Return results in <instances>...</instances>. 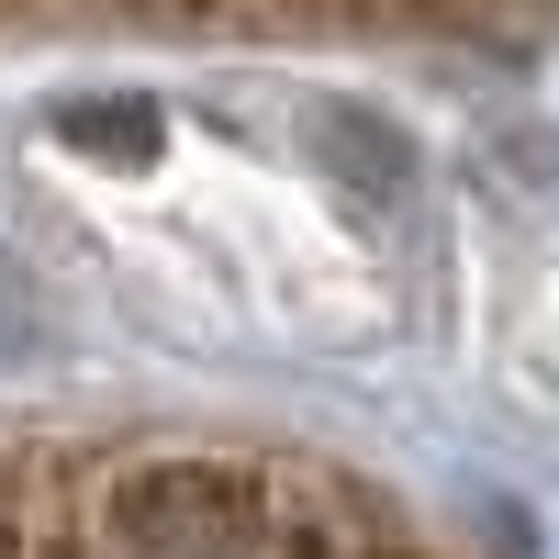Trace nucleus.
<instances>
[{
	"mask_svg": "<svg viewBox=\"0 0 559 559\" xmlns=\"http://www.w3.org/2000/svg\"><path fill=\"white\" fill-rule=\"evenodd\" d=\"M0 559H426L381 503L247 448H0Z\"/></svg>",
	"mask_w": 559,
	"mask_h": 559,
	"instance_id": "obj_1",
	"label": "nucleus"
}]
</instances>
